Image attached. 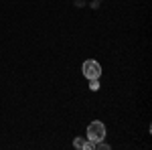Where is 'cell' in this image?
Listing matches in <instances>:
<instances>
[{
	"label": "cell",
	"mask_w": 152,
	"mask_h": 150,
	"mask_svg": "<svg viewBox=\"0 0 152 150\" xmlns=\"http://www.w3.org/2000/svg\"><path fill=\"white\" fill-rule=\"evenodd\" d=\"M73 146L79 148V150H94L95 144L89 138H75V140H73Z\"/></svg>",
	"instance_id": "obj_3"
},
{
	"label": "cell",
	"mask_w": 152,
	"mask_h": 150,
	"mask_svg": "<svg viewBox=\"0 0 152 150\" xmlns=\"http://www.w3.org/2000/svg\"><path fill=\"white\" fill-rule=\"evenodd\" d=\"M89 87H91V91H97L99 89V79H89Z\"/></svg>",
	"instance_id": "obj_4"
},
{
	"label": "cell",
	"mask_w": 152,
	"mask_h": 150,
	"mask_svg": "<svg viewBox=\"0 0 152 150\" xmlns=\"http://www.w3.org/2000/svg\"><path fill=\"white\" fill-rule=\"evenodd\" d=\"M87 138L91 140V142H99V140L105 138V124L104 122H99V120H95L91 122L89 126H87Z\"/></svg>",
	"instance_id": "obj_1"
},
{
	"label": "cell",
	"mask_w": 152,
	"mask_h": 150,
	"mask_svg": "<svg viewBox=\"0 0 152 150\" xmlns=\"http://www.w3.org/2000/svg\"><path fill=\"white\" fill-rule=\"evenodd\" d=\"M83 75L87 77V79H99V75H102V65L97 63V61H94V59H87L85 63H83Z\"/></svg>",
	"instance_id": "obj_2"
}]
</instances>
